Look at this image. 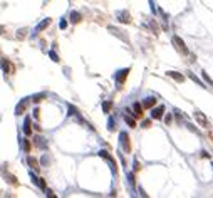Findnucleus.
Masks as SVG:
<instances>
[{
  "label": "nucleus",
  "instance_id": "obj_1",
  "mask_svg": "<svg viewBox=\"0 0 213 198\" xmlns=\"http://www.w3.org/2000/svg\"><path fill=\"white\" fill-rule=\"evenodd\" d=\"M171 41H173V44H175V49L178 50V52H181L183 56H186V54H188V47L184 45V41H183V39H180L178 35H175Z\"/></svg>",
  "mask_w": 213,
  "mask_h": 198
},
{
  "label": "nucleus",
  "instance_id": "obj_2",
  "mask_svg": "<svg viewBox=\"0 0 213 198\" xmlns=\"http://www.w3.org/2000/svg\"><path fill=\"white\" fill-rule=\"evenodd\" d=\"M97 154H99L101 158H104V160H108V161H109V165H111V170H112V173H114V175L118 173V166H116V161H114V158H112L111 154L108 153V151H106V149H101Z\"/></svg>",
  "mask_w": 213,
  "mask_h": 198
},
{
  "label": "nucleus",
  "instance_id": "obj_3",
  "mask_svg": "<svg viewBox=\"0 0 213 198\" xmlns=\"http://www.w3.org/2000/svg\"><path fill=\"white\" fill-rule=\"evenodd\" d=\"M119 143H121V148L126 151V153H129L131 151V143H129V136H127L126 131H121V134H119Z\"/></svg>",
  "mask_w": 213,
  "mask_h": 198
},
{
  "label": "nucleus",
  "instance_id": "obj_4",
  "mask_svg": "<svg viewBox=\"0 0 213 198\" xmlns=\"http://www.w3.org/2000/svg\"><path fill=\"white\" fill-rule=\"evenodd\" d=\"M195 119H196V123L201 126V128H210V123H208L207 116H205L201 111H195Z\"/></svg>",
  "mask_w": 213,
  "mask_h": 198
},
{
  "label": "nucleus",
  "instance_id": "obj_5",
  "mask_svg": "<svg viewBox=\"0 0 213 198\" xmlns=\"http://www.w3.org/2000/svg\"><path fill=\"white\" fill-rule=\"evenodd\" d=\"M108 30L111 32L112 35H116V37H119L123 42H129V39H127V35H124V34H123V30H121V29H118V27H112V25H109V27H108Z\"/></svg>",
  "mask_w": 213,
  "mask_h": 198
},
{
  "label": "nucleus",
  "instance_id": "obj_6",
  "mask_svg": "<svg viewBox=\"0 0 213 198\" xmlns=\"http://www.w3.org/2000/svg\"><path fill=\"white\" fill-rule=\"evenodd\" d=\"M116 17H118V20L121 24H129L131 22V15H129L127 10H119V12L116 14Z\"/></svg>",
  "mask_w": 213,
  "mask_h": 198
},
{
  "label": "nucleus",
  "instance_id": "obj_7",
  "mask_svg": "<svg viewBox=\"0 0 213 198\" xmlns=\"http://www.w3.org/2000/svg\"><path fill=\"white\" fill-rule=\"evenodd\" d=\"M127 74H129V69H121V71H118V72L114 74V81L118 82V84H123L124 79L127 77Z\"/></svg>",
  "mask_w": 213,
  "mask_h": 198
},
{
  "label": "nucleus",
  "instance_id": "obj_8",
  "mask_svg": "<svg viewBox=\"0 0 213 198\" xmlns=\"http://www.w3.org/2000/svg\"><path fill=\"white\" fill-rule=\"evenodd\" d=\"M27 106H29V99H22L15 107V114H24L25 109H27Z\"/></svg>",
  "mask_w": 213,
  "mask_h": 198
},
{
  "label": "nucleus",
  "instance_id": "obj_9",
  "mask_svg": "<svg viewBox=\"0 0 213 198\" xmlns=\"http://www.w3.org/2000/svg\"><path fill=\"white\" fill-rule=\"evenodd\" d=\"M163 113H165V107H163V106L153 107V109H151V118H153V119H161Z\"/></svg>",
  "mask_w": 213,
  "mask_h": 198
},
{
  "label": "nucleus",
  "instance_id": "obj_10",
  "mask_svg": "<svg viewBox=\"0 0 213 198\" xmlns=\"http://www.w3.org/2000/svg\"><path fill=\"white\" fill-rule=\"evenodd\" d=\"M49 25H51V19H44L42 22H39V24H37V27L34 29V34H39V32H42L44 29H47Z\"/></svg>",
  "mask_w": 213,
  "mask_h": 198
},
{
  "label": "nucleus",
  "instance_id": "obj_11",
  "mask_svg": "<svg viewBox=\"0 0 213 198\" xmlns=\"http://www.w3.org/2000/svg\"><path fill=\"white\" fill-rule=\"evenodd\" d=\"M34 145L37 146V148H40V149L47 148V141H45L42 136H34Z\"/></svg>",
  "mask_w": 213,
  "mask_h": 198
},
{
  "label": "nucleus",
  "instance_id": "obj_12",
  "mask_svg": "<svg viewBox=\"0 0 213 198\" xmlns=\"http://www.w3.org/2000/svg\"><path fill=\"white\" fill-rule=\"evenodd\" d=\"M166 76L173 77L176 82H183V81H184V76H183V74H180V72H175V71H168V72H166Z\"/></svg>",
  "mask_w": 213,
  "mask_h": 198
},
{
  "label": "nucleus",
  "instance_id": "obj_13",
  "mask_svg": "<svg viewBox=\"0 0 213 198\" xmlns=\"http://www.w3.org/2000/svg\"><path fill=\"white\" fill-rule=\"evenodd\" d=\"M133 109H134V113H133L134 118H141V116H143V106H141L139 103H134L133 104Z\"/></svg>",
  "mask_w": 213,
  "mask_h": 198
},
{
  "label": "nucleus",
  "instance_id": "obj_14",
  "mask_svg": "<svg viewBox=\"0 0 213 198\" xmlns=\"http://www.w3.org/2000/svg\"><path fill=\"white\" fill-rule=\"evenodd\" d=\"M24 133H25L27 136L32 134V128H30V118H25L24 119Z\"/></svg>",
  "mask_w": 213,
  "mask_h": 198
},
{
  "label": "nucleus",
  "instance_id": "obj_15",
  "mask_svg": "<svg viewBox=\"0 0 213 198\" xmlns=\"http://www.w3.org/2000/svg\"><path fill=\"white\" fill-rule=\"evenodd\" d=\"M156 104V98H153V96H150V98H144L143 101V106L144 107H153Z\"/></svg>",
  "mask_w": 213,
  "mask_h": 198
},
{
  "label": "nucleus",
  "instance_id": "obj_16",
  "mask_svg": "<svg viewBox=\"0 0 213 198\" xmlns=\"http://www.w3.org/2000/svg\"><path fill=\"white\" fill-rule=\"evenodd\" d=\"M27 165H29L30 168H34V170H39V161L35 160V158H32V156L27 158Z\"/></svg>",
  "mask_w": 213,
  "mask_h": 198
},
{
  "label": "nucleus",
  "instance_id": "obj_17",
  "mask_svg": "<svg viewBox=\"0 0 213 198\" xmlns=\"http://www.w3.org/2000/svg\"><path fill=\"white\" fill-rule=\"evenodd\" d=\"M81 19H82V17H81L79 12H70V22L72 24H79Z\"/></svg>",
  "mask_w": 213,
  "mask_h": 198
},
{
  "label": "nucleus",
  "instance_id": "obj_18",
  "mask_svg": "<svg viewBox=\"0 0 213 198\" xmlns=\"http://www.w3.org/2000/svg\"><path fill=\"white\" fill-rule=\"evenodd\" d=\"M124 121H126V124L129 126V128H136V121H134L133 116H127V114H124Z\"/></svg>",
  "mask_w": 213,
  "mask_h": 198
},
{
  "label": "nucleus",
  "instance_id": "obj_19",
  "mask_svg": "<svg viewBox=\"0 0 213 198\" xmlns=\"http://www.w3.org/2000/svg\"><path fill=\"white\" fill-rule=\"evenodd\" d=\"M20 143H22V149H24V153H30V141L29 139H20Z\"/></svg>",
  "mask_w": 213,
  "mask_h": 198
},
{
  "label": "nucleus",
  "instance_id": "obj_20",
  "mask_svg": "<svg viewBox=\"0 0 213 198\" xmlns=\"http://www.w3.org/2000/svg\"><path fill=\"white\" fill-rule=\"evenodd\" d=\"M111 107H112V103H111V101H104V103H102V111H104L106 114L111 113Z\"/></svg>",
  "mask_w": 213,
  "mask_h": 198
},
{
  "label": "nucleus",
  "instance_id": "obj_21",
  "mask_svg": "<svg viewBox=\"0 0 213 198\" xmlns=\"http://www.w3.org/2000/svg\"><path fill=\"white\" fill-rule=\"evenodd\" d=\"M44 98H45V94H44V92H40V94H34L30 99H32V103H40Z\"/></svg>",
  "mask_w": 213,
  "mask_h": 198
},
{
  "label": "nucleus",
  "instance_id": "obj_22",
  "mask_svg": "<svg viewBox=\"0 0 213 198\" xmlns=\"http://www.w3.org/2000/svg\"><path fill=\"white\" fill-rule=\"evenodd\" d=\"M188 77H190V79H191V81H195V82H196V84H198V86H201V87H205V86H203V82H201V81H200V79H198V77H196V76H195L193 72H188Z\"/></svg>",
  "mask_w": 213,
  "mask_h": 198
},
{
  "label": "nucleus",
  "instance_id": "obj_23",
  "mask_svg": "<svg viewBox=\"0 0 213 198\" xmlns=\"http://www.w3.org/2000/svg\"><path fill=\"white\" fill-rule=\"evenodd\" d=\"M2 69H3V72H5V74H9L10 64H9V60H7V59H2Z\"/></svg>",
  "mask_w": 213,
  "mask_h": 198
},
{
  "label": "nucleus",
  "instance_id": "obj_24",
  "mask_svg": "<svg viewBox=\"0 0 213 198\" xmlns=\"http://www.w3.org/2000/svg\"><path fill=\"white\" fill-rule=\"evenodd\" d=\"M108 129L109 131H114L116 129V121L112 119V118H109V121H108Z\"/></svg>",
  "mask_w": 213,
  "mask_h": 198
},
{
  "label": "nucleus",
  "instance_id": "obj_25",
  "mask_svg": "<svg viewBox=\"0 0 213 198\" xmlns=\"http://www.w3.org/2000/svg\"><path fill=\"white\" fill-rule=\"evenodd\" d=\"M49 56H51V59L54 60V62H59V57H57V54H55L54 50H49Z\"/></svg>",
  "mask_w": 213,
  "mask_h": 198
},
{
  "label": "nucleus",
  "instance_id": "obj_26",
  "mask_svg": "<svg viewBox=\"0 0 213 198\" xmlns=\"http://www.w3.org/2000/svg\"><path fill=\"white\" fill-rule=\"evenodd\" d=\"M150 27H151V30L154 32V34H158V25H156V22H153V20H150Z\"/></svg>",
  "mask_w": 213,
  "mask_h": 198
},
{
  "label": "nucleus",
  "instance_id": "obj_27",
  "mask_svg": "<svg viewBox=\"0 0 213 198\" xmlns=\"http://www.w3.org/2000/svg\"><path fill=\"white\" fill-rule=\"evenodd\" d=\"M25 32H27V29H20L19 34H17V37H19V39H24V37H25Z\"/></svg>",
  "mask_w": 213,
  "mask_h": 198
},
{
  "label": "nucleus",
  "instance_id": "obj_28",
  "mask_svg": "<svg viewBox=\"0 0 213 198\" xmlns=\"http://www.w3.org/2000/svg\"><path fill=\"white\" fill-rule=\"evenodd\" d=\"M40 161H42V165H44V166H47V165H49V161H51V160H49V158H47V154H44Z\"/></svg>",
  "mask_w": 213,
  "mask_h": 198
},
{
  "label": "nucleus",
  "instance_id": "obj_29",
  "mask_svg": "<svg viewBox=\"0 0 213 198\" xmlns=\"http://www.w3.org/2000/svg\"><path fill=\"white\" fill-rule=\"evenodd\" d=\"M127 180H129V183H131V185H134V175L131 173V171L127 173Z\"/></svg>",
  "mask_w": 213,
  "mask_h": 198
},
{
  "label": "nucleus",
  "instance_id": "obj_30",
  "mask_svg": "<svg viewBox=\"0 0 213 198\" xmlns=\"http://www.w3.org/2000/svg\"><path fill=\"white\" fill-rule=\"evenodd\" d=\"M69 114H70V116H72V114H77V109L74 106H69Z\"/></svg>",
  "mask_w": 213,
  "mask_h": 198
},
{
  "label": "nucleus",
  "instance_id": "obj_31",
  "mask_svg": "<svg viewBox=\"0 0 213 198\" xmlns=\"http://www.w3.org/2000/svg\"><path fill=\"white\" fill-rule=\"evenodd\" d=\"M203 79H205V81H208L210 84H213V81H211L210 77H208V74H207V72H203Z\"/></svg>",
  "mask_w": 213,
  "mask_h": 198
},
{
  "label": "nucleus",
  "instance_id": "obj_32",
  "mask_svg": "<svg viewBox=\"0 0 213 198\" xmlns=\"http://www.w3.org/2000/svg\"><path fill=\"white\" fill-rule=\"evenodd\" d=\"M134 171H139V163H138V160H134Z\"/></svg>",
  "mask_w": 213,
  "mask_h": 198
},
{
  "label": "nucleus",
  "instance_id": "obj_33",
  "mask_svg": "<svg viewBox=\"0 0 213 198\" xmlns=\"http://www.w3.org/2000/svg\"><path fill=\"white\" fill-rule=\"evenodd\" d=\"M59 27H61V29H66V27H67V22H66V20H61V24H59Z\"/></svg>",
  "mask_w": 213,
  "mask_h": 198
},
{
  "label": "nucleus",
  "instance_id": "obj_34",
  "mask_svg": "<svg viewBox=\"0 0 213 198\" xmlns=\"http://www.w3.org/2000/svg\"><path fill=\"white\" fill-rule=\"evenodd\" d=\"M150 124H151V121H143V128H150Z\"/></svg>",
  "mask_w": 213,
  "mask_h": 198
},
{
  "label": "nucleus",
  "instance_id": "obj_35",
  "mask_svg": "<svg viewBox=\"0 0 213 198\" xmlns=\"http://www.w3.org/2000/svg\"><path fill=\"white\" fill-rule=\"evenodd\" d=\"M45 195H47V196H55L54 193H52L51 190H47V188H45Z\"/></svg>",
  "mask_w": 213,
  "mask_h": 198
},
{
  "label": "nucleus",
  "instance_id": "obj_36",
  "mask_svg": "<svg viewBox=\"0 0 213 198\" xmlns=\"http://www.w3.org/2000/svg\"><path fill=\"white\" fill-rule=\"evenodd\" d=\"M165 121H166V123H168V124H169V123H171V116H169V114H168V116H166V118H165Z\"/></svg>",
  "mask_w": 213,
  "mask_h": 198
}]
</instances>
